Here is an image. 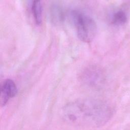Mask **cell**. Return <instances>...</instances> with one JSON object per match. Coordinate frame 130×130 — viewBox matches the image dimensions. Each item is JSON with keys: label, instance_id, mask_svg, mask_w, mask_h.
I'll return each instance as SVG.
<instances>
[{"label": "cell", "instance_id": "3957f363", "mask_svg": "<svg viewBox=\"0 0 130 130\" xmlns=\"http://www.w3.org/2000/svg\"><path fill=\"white\" fill-rule=\"evenodd\" d=\"M81 82L90 88L96 89L101 88L104 81V76L102 70L97 67H90L86 69L80 76Z\"/></svg>", "mask_w": 130, "mask_h": 130}, {"label": "cell", "instance_id": "5b68a950", "mask_svg": "<svg viewBox=\"0 0 130 130\" xmlns=\"http://www.w3.org/2000/svg\"><path fill=\"white\" fill-rule=\"evenodd\" d=\"M49 15L51 22L55 25L62 23L66 17V13L62 6L59 3H53L50 7Z\"/></svg>", "mask_w": 130, "mask_h": 130}, {"label": "cell", "instance_id": "7a4b0ae2", "mask_svg": "<svg viewBox=\"0 0 130 130\" xmlns=\"http://www.w3.org/2000/svg\"><path fill=\"white\" fill-rule=\"evenodd\" d=\"M71 16L79 39L83 42H90L95 37L97 30L94 20L79 10L72 11Z\"/></svg>", "mask_w": 130, "mask_h": 130}, {"label": "cell", "instance_id": "6da1fadb", "mask_svg": "<svg viewBox=\"0 0 130 130\" xmlns=\"http://www.w3.org/2000/svg\"><path fill=\"white\" fill-rule=\"evenodd\" d=\"M113 114L107 102L94 98L80 99L66 104L61 115L65 121L76 126L98 127L105 125Z\"/></svg>", "mask_w": 130, "mask_h": 130}, {"label": "cell", "instance_id": "8992f818", "mask_svg": "<svg viewBox=\"0 0 130 130\" xmlns=\"http://www.w3.org/2000/svg\"><path fill=\"white\" fill-rule=\"evenodd\" d=\"M110 21L114 25L121 26L126 23L127 15L126 12L121 9L114 11L110 15Z\"/></svg>", "mask_w": 130, "mask_h": 130}, {"label": "cell", "instance_id": "52a82bcc", "mask_svg": "<svg viewBox=\"0 0 130 130\" xmlns=\"http://www.w3.org/2000/svg\"><path fill=\"white\" fill-rule=\"evenodd\" d=\"M31 10L35 23L40 25L42 22L43 8L41 0H31Z\"/></svg>", "mask_w": 130, "mask_h": 130}, {"label": "cell", "instance_id": "277c9868", "mask_svg": "<svg viewBox=\"0 0 130 130\" xmlns=\"http://www.w3.org/2000/svg\"><path fill=\"white\" fill-rule=\"evenodd\" d=\"M17 92L15 83L10 79L4 80L1 85L0 102L1 106H5L8 102L14 97Z\"/></svg>", "mask_w": 130, "mask_h": 130}]
</instances>
